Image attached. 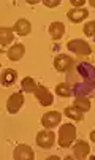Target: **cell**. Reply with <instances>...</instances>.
Instances as JSON below:
<instances>
[{"mask_svg": "<svg viewBox=\"0 0 95 160\" xmlns=\"http://www.w3.org/2000/svg\"><path fill=\"white\" fill-rule=\"evenodd\" d=\"M76 140V127L71 124H63L59 128V135H57V143L60 148H70Z\"/></svg>", "mask_w": 95, "mask_h": 160, "instance_id": "cell-1", "label": "cell"}, {"mask_svg": "<svg viewBox=\"0 0 95 160\" xmlns=\"http://www.w3.org/2000/svg\"><path fill=\"white\" fill-rule=\"evenodd\" d=\"M67 48L70 49V52H75L76 56H90L92 54V48H90V44L84 40H70L67 43Z\"/></svg>", "mask_w": 95, "mask_h": 160, "instance_id": "cell-2", "label": "cell"}, {"mask_svg": "<svg viewBox=\"0 0 95 160\" xmlns=\"http://www.w3.org/2000/svg\"><path fill=\"white\" fill-rule=\"evenodd\" d=\"M33 95H35V98L38 100V103H40L41 106H51V105L54 103L52 94L49 92V89L44 87V86H38L37 90L33 92Z\"/></svg>", "mask_w": 95, "mask_h": 160, "instance_id": "cell-3", "label": "cell"}, {"mask_svg": "<svg viewBox=\"0 0 95 160\" xmlns=\"http://www.w3.org/2000/svg\"><path fill=\"white\" fill-rule=\"evenodd\" d=\"M35 141L41 149H49V148H52V144L56 141V135L51 130H43V132H38Z\"/></svg>", "mask_w": 95, "mask_h": 160, "instance_id": "cell-4", "label": "cell"}, {"mask_svg": "<svg viewBox=\"0 0 95 160\" xmlns=\"http://www.w3.org/2000/svg\"><path fill=\"white\" fill-rule=\"evenodd\" d=\"M22 105H24V95L21 92H14L7 100V111L10 114H16V112H19Z\"/></svg>", "mask_w": 95, "mask_h": 160, "instance_id": "cell-5", "label": "cell"}, {"mask_svg": "<svg viewBox=\"0 0 95 160\" xmlns=\"http://www.w3.org/2000/svg\"><path fill=\"white\" fill-rule=\"evenodd\" d=\"M60 121H62V114L59 111H48L41 118V124L44 128H54L60 124Z\"/></svg>", "mask_w": 95, "mask_h": 160, "instance_id": "cell-6", "label": "cell"}, {"mask_svg": "<svg viewBox=\"0 0 95 160\" xmlns=\"http://www.w3.org/2000/svg\"><path fill=\"white\" fill-rule=\"evenodd\" d=\"M13 158L14 160H33L35 152L27 144H19V146H16V149L13 152Z\"/></svg>", "mask_w": 95, "mask_h": 160, "instance_id": "cell-7", "label": "cell"}, {"mask_svg": "<svg viewBox=\"0 0 95 160\" xmlns=\"http://www.w3.org/2000/svg\"><path fill=\"white\" fill-rule=\"evenodd\" d=\"M71 65H73V59L70 56H65V54H57L54 57V68L60 73H65V72H70Z\"/></svg>", "mask_w": 95, "mask_h": 160, "instance_id": "cell-8", "label": "cell"}, {"mask_svg": "<svg viewBox=\"0 0 95 160\" xmlns=\"http://www.w3.org/2000/svg\"><path fill=\"white\" fill-rule=\"evenodd\" d=\"M89 154H90V146H89L84 140H78V141L73 144V155H75V158L82 160V158H86Z\"/></svg>", "mask_w": 95, "mask_h": 160, "instance_id": "cell-9", "label": "cell"}, {"mask_svg": "<svg viewBox=\"0 0 95 160\" xmlns=\"http://www.w3.org/2000/svg\"><path fill=\"white\" fill-rule=\"evenodd\" d=\"M30 29H32V26H30V22H29L27 19H18V21L14 22V26H13V32L18 33L19 37L29 35V33H30Z\"/></svg>", "mask_w": 95, "mask_h": 160, "instance_id": "cell-10", "label": "cell"}, {"mask_svg": "<svg viewBox=\"0 0 95 160\" xmlns=\"http://www.w3.org/2000/svg\"><path fill=\"white\" fill-rule=\"evenodd\" d=\"M89 16V11L86 8H75L67 13V18L70 19V22H75V24H79V22H82L86 18Z\"/></svg>", "mask_w": 95, "mask_h": 160, "instance_id": "cell-11", "label": "cell"}, {"mask_svg": "<svg viewBox=\"0 0 95 160\" xmlns=\"http://www.w3.org/2000/svg\"><path fill=\"white\" fill-rule=\"evenodd\" d=\"M24 52H26V48H24V44L16 43V44H13V46L7 51V56H8V59H10L11 62H18V60L22 59Z\"/></svg>", "mask_w": 95, "mask_h": 160, "instance_id": "cell-12", "label": "cell"}, {"mask_svg": "<svg viewBox=\"0 0 95 160\" xmlns=\"http://www.w3.org/2000/svg\"><path fill=\"white\" fill-rule=\"evenodd\" d=\"M13 38H14L13 29H8V27L0 29V48H2V51H5V48L10 43H13Z\"/></svg>", "mask_w": 95, "mask_h": 160, "instance_id": "cell-13", "label": "cell"}, {"mask_svg": "<svg viewBox=\"0 0 95 160\" xmlns=\"http://www.w3.org/2000/svg\"><path fill=\"white\" fill-rule=\"evenodd\" d=\"M18 79V73L14 70H11V68H5V70L2 72V86L3 87H10L16 82Z\"/></svg>", "mask_w": 95, "mask_h": 160, "instance_id": "cell-14", "label": "cell"}, {"mask_svg": "<svg viewBox=\"0 0 95 160\" xmlns=\"http://www.w3.org/2000/svg\"><path fill=\"white\" fill-rule=\"evenodd\" d=\"M65 33V26L62 24V22H52V24L49 26V35L52 40H60Z\"/></svg>", "mask_w": 95, "mask_h": 160, "instance_id": "cell-15", "label": "cell"}, {"mask_svg": "<svg viewBox=\"0 0 95 160\" xmlns=\"http://www.w3.org/2000/svg\"><path fill=\"white\" fill-rule=\"evenodd\" d=\"M63 112H65L67 118L73 119V121H82V119H84V112H82L81 109H78L75 105H73V106H67Z\"/></svg>", "mask_w": 95, "mask_h": 160, "instance_id": "cell-16", "label": "cell"}, {"mask_svg": "<svg viewBox=\"0 0 95 160\" xmlns=\"http://www.w3.org/2000/svg\"><path fill=\"white\" fill-rule=\"evenodd\" d=\"M21 87H22L24 92H35L38 86H37V81L32 76H26L21 81Z\"/></svg>", "mask_w": 95, "mask_h": 160, "instance_id": "cell-17", "label": "cell"}, {"mask_svg": "<svg viewBox=\"0 0 95 160\" xmlns=\"http://www.w3.org/2000/svg\"><path fill=\"white\" fill-rule=\"evenodd\" d=\"M56 94L60 95V97H70V95H75L73 94V89L68 82H60L56 86Z\"/></svg>", "mask_w": 95, "mask_h": 160, "instance_id": "cell-18", "label": "cell"}, {"mask_svg": "<svg viewBox=\"0 0 95 160\" xmlns=\"http://www.w3.org/2000/svg\"><path fill=\"white\" fill-rule=\"evenodd\" d=\"M73 105H75L78 109H81L82 112H87V111L90 109V100H89L87 97H84V95H79V97H76Z\"/></svg>", "mask_w": 95, "mask_h": 160, "instance_id": "cell-19", "label": "cell"}, {"mask_svg": "<svg viewBox=\"0 0 95 160\" xmlns=\"http://www.w3.org/2000/svg\"><path fill=\"white\" fill-rule=\"evenodd\" d=\"M84 35L86 37H95V21H89L84 24Z\"/></svg>", "mask_w": 95, "mask_h": 160, "instance_id": "cell-20", "label": "cell"}, {"mask_svg": "<svg viewBox=\"0 0 95 160\" xmlns=\"http://www.w3.org/2000/svg\"><path fill=\"white\" fill-rule=\"evenodd\" d=\"M43 3L49 8H54V7H59L60 5V0H43Z\"/></svg>", "mask_w": 95, "mask_h": 160, "instance_id": "cell-21", "label": "cell"}, {"mask_svg": "<svg viewBox=\"0 0 95 160\" xmlns=\"http://www.w3.org/2000/svg\"><path fill=\"white\" fill-rule=\"evenodd\" d=\"M71 5H75L76 8H79L81 5H84V0H71Z\"/></svg>", "mask_w": 95, "mask_h": 160, "instance_id": "cell-22", "label": "cell"}, {"mask_svg": "<svg viewBox=\"0 0 95 160\" xmlns=\"http://www.w3.org/2000/svg\"><path fill=\"white\" fill-rule=\"evenodd\" d=\"M90 141H93V143H95V130H92V132H90Z\"/></svg>", "mask_w": 95, "mask_h": 160, "instance_id": "cell-23", "label": "cell"}, {"mask_svg": "<svg viewBox=\"0 0 95 160\" xmlns=\"http://www.w3.org/2000/svg\"><path fill=\"white\" fill-rule=\"evenodd\" d=\"M89 3H90V5H92V7L95 8V0H90V2H89Z\"/></svg>", "mask_w": 95, "mask_h": 160, "instance_id": "cell-24", "label": "cell"}]
</instances>
